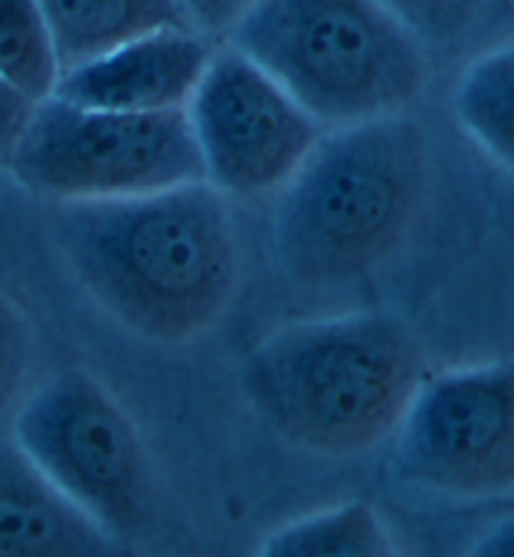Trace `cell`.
Returning <instances> with one entry per match:
<instances>
[{
    "instance_id": "obj_1",
    "label": "cell",
    "mask_w": 514,
    "mask_h": 557,
    "mask_svg": "<svg viewBox=\"0 0 514 557\" xmlns=\"http://www.w3.org/2000/svg\"><path fill=\"white\" fill-rule=\"evenodd\" d=\"M61 244L84 289L151 342L178 344L209 332L239 289L234 221L209 182L65 201Z\"/></svg>"
},
{
    "instance_id": "obj_2",
    "label": "cell",
    "mask_w": 514,
    "mask_h": 557,
    "mask_svg": "<svg viewBox=\"0 0 514 557\" xmlns=\"http://www.w3.org/2000/svg\"><path fill=\"white\" fill-rule=\"evenodd\" d=\"M427 184V138L399 113L322 134L276 209L281 269L306 289L372 276L406 242Z\"/></svg>"
},
{
    "instance_id": "obj_3",
    "label": "cell",
    "mask_w": 514,
    "mask_h": 557,
    "mask_svg": "<svg viewBox=\"0 0 514 557\" xmlns=\"http://www.w3.org/2000/svg\"><path fill=\"white\" fill-rule=\"evenodd\" d=\"M424 382L422 344L389 314L291 324L251 351L249 403L289 445L356 457L397 432Z\"/></svg>"
},
{
    "instance_id": "obj_4",
    "label": "cell",
    "mask_w": 514,
    "mask_h": 557,
    "mask_svg": "<svg viewBox=\"0 0 514 557\" xmlns=\"http://www.w3.org/2000/svg\"><path fill=\"white\" fill-rule=\"evenodd\" d=\"M319 124L394 116L427 86V55L381 0H254L228 30Z\"/></svg>"
},
{
    "instance_id": "obj_5",
    "label": "cell",
    "mask_w": 514,
    "mask_h": 557,
    "mask_svg": "<svg viewBox=\"0 0 514 557\" xmlns=\"http://www.w3.org/2000/svg\"><path fill=\"white\" fill-rule=\"evenodd\" d=\"M3 166L30 191L61 201L124 199L206 182L186 109L103 111L55 96L33 106Z\"/></svg>"
},
{
    "instance_id": "obj_6",
    "label": "cell",
    "mask_w": 514,
    "mask_h": 557,
    "mask_svg": "<svg viewBox=\"0 0 514 557\" xmlns=\"http://www.w3.org/2000/svg\"><path fill=\"white\" fill-rule=\"evenodd\" d=\"M13 440L113 540L149 528V457L134 422L93 374L71 367L40 384L18 409Z\"/></svg>"
},
{
    "instance_id": "obj_7",
    "label": "cell",
    "mask_w": 514,
    "mask_h": 557,
    "mask_svg": "<svg viewBox=\"0 0 514 557\" xmlns=\"http://www.w3.org/2000/svg\"><path fill=\"white\" fill-rule=\"evenodd\" d=\"M391 470L419 493H514V362L424 380L397 428Z\"/></svg>"
},
{
    "instance_id": "obj_8",
    "label": "cell",
    "mask_w": 514,
    "mask_h": 557,
    "mask_svg": "<svg viewBox=\"0 0 514 557\" xmlns=\"http://www.w3.org/2000/svg\"><path fill=\"white\" fill-rule=\"evenodd\" d=\"M203 178L222 194L279 188L322 138V124L247 55H209L189 106Z\"/></svg>"
},
{
    "instance_id": "obj_9",
    "label": "cell",
    "mask_w": 514,
    "mask_h": 557,
    "mask_svg": "<svg viewBox=\"0 0 514 557\" xmlns=\"http://www.w3.org/2000/svg\"><path fill=\"white\" fill-rule=\"evenodd\" d=\"M196 30L168 28L63 71L53 94L84 109L151 113L186 109L209 63Z\"/></svg>"
},
{
    "instance_id": "obj_10",
    "label": "cell",
    "mask_w": 514,
    "mask_h": 557,
    "mask_svg": "<svg viewBox=\"0 0 514 557\" xmlns=\"http://www.w3.org/2000/svg\"><path fill=\"white\" fill-rule=\"evenodd\" d=\"M116 545L18 442L0 437V557H96L113 555Z\"/></svg>"
},
{
    "instance_id": "obj_11",
    "label": "cell",
    "mask_w": 514,
    "mask_h": 557,
    "mask_svg": "<svg viewBox=\"0 0 514 557\" xmlns=\"http://www.w3.org/2000/svg\"><path fill=\"white\" fill-rule=\"evenodd\" d=\"M61 73L149 33L193 30L178 0H38Z\"/></svg>"
},
{
    "instance_id": "obj_12",
    "label": "cell",
    "mask_w": 514,
    "mask_h": 557,
    "mask_svg": "<svg viewBox=\"0 0 514 557\" xmlns=\"http://www.w3.org/2000/svg\"><path fill=\"white\" fill-rule=\"evenodd\" d=\"M454 111L479 149L514 176V44L485 53L464 71Z\"/></svg>"
},
{
    "instance_id": "obj_13",
    "label": "cell",
    "mask_w": 514,
    "mask_h": 557,
    "mask_svg": "<svg viewBox=\"0 0 514 557\" xmlns=\"http://www.w3.org/2000/svg\"><path fill=\"white\" fill-rule=\"evenodd\" d=\"M397 553L385 522L369 503H347L297 520L264 540L266 557H391Z\"/></svg>"
},
{
    "instance_id": "obj_14",
    "label": "cell",
    "mask_w": 514,
    "mask_h": 557,
    "mask_svg": "<svg viewBox=\"0 0 514 557\" xmlns=\"http://www.w3.org/2000/svg\"><path fill=\"white\" fill-rule=\"evenodd\" d=\"M0 76L33 103L53 94L61 65L38 0H0Z\"/></svg>"
},
{
    "instance_id": "obj_15",
    "label": "cell",
    "mask_w": 514,
    "mask_h": 557,
    "mask_svg": "<svg viewBox=\"0 0 514 557\" xmlns=\"http://www.w3.org/2000/svg\"><path fill=\"white\" fill-rule=\"evenodd\" d=\"M422 46H452L482 21L489 0H381Z\"/></svg>"
},
{
    "instance_id": "obj_16",
    "label": "cell",
    "mask_w": 514,
    "mask_h": 557,
    "mask_svg": "<svg viewBox=\"0 0 514 557\" xmlns=\"http://www.w3.org/2000/svg\"><path fill=\"white\" fill-rule=\"evenodd\" d=\"M33 364V330L23 309L0 289V417L26 389Z\"/></svg>"
},
{
    "instance_id": "obj_17",
    "label": "cell",
    "mask_w": 514,
    "mask_h": 557,
    "mask_svg": "<svg viewBox=\"0 0 514 557\" xmlns=\"http://www.w3.org/2000/svg\"><path fill=\"white\" fill-rule=\"evenodd\" d=\"M254 0H178L193 30L222 36L231 30Z\"/></svg>"
},
{
    "instance_id": "obj_18",
    "label": "cell",
    "mask_w": 514,
    "mask_h": 557,
    "mask_svg": "<svg viewBox=\"0 0 514 557\" xmlns=\"http://www.w3.org/2000/svg\"><path fill=\"white\" fill-rule=\"evenodd\" d=\"M33 106L36 103H33L30 98L15 91V88L0 76V166L5 163L8 153L13 151L23 128H26Z\"/></svg>"
},
{
    "instance_id": "obj_19",
    "label": "cell",
    "mask_w": 514,
    "mask_h": 557,
    "mask_svg": "<svg viewBox=\"0 0 514 557\" xmlns=\"http://www.w3.org/2000/svg\"><path fill=\"white\" fill-rule=\"evenodd\" d=\"M472 555L479 557H514V518L497 522L472 547Z\"/></svg>"
}]
</instances>
